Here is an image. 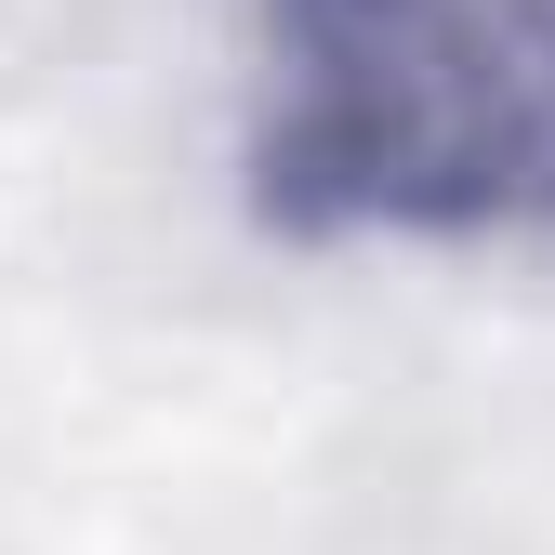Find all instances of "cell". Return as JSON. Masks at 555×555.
<instances>
[{
	"mask_svg": "<svg viewBox=\"0 0 555 555\" xmlns=\"http://www.w3.org/2000/svg\"><path fill=\"white\" fill-rule=\"evenodd\" d=\"M264 198L292 225H555V0H264Z\"/></svg>",
	"mask_w": 555,
	"mask_h": 555,
	"instance_id": "obj_1",
	"label": "cell"
}]
</instances>
